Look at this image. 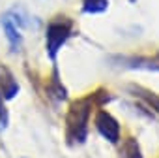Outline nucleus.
Wrapping results in <instances>:
<instances>
[{
	"mask_svg": "<svg viewBox=\"0 0 159 158\" xmlns=\"http://www.w3.org/2000/svg\"><path fill=\"white\" fill-rule=\"evenodd\" d=\"M90 102L92 98H83L71 106L67 115V136L73 141L83 143L88 132V119H90Z\"/></svg>",
	"mask_w": 159,
	"mask_h": 158,
	"instance_id": "nucleus-1",
	"label": "nucleus"
},
{
	"mask_svg": "<svg viewBox=\"0 0 159 158\" xmlns=\"http://www.w3.org/2000/svg\"><path fill=\"white\" fill-rule=\"evenodd\" d=\"M69 36H71V21H67L66 17L49 23L45 34V47H47V55L52 60L56 58V53L62 49V45L67 42Z\"/></svg>",
	"mask_w": 159,
	"mask_h": 158,
	"instance_id": "nucleus-2",
	"label": "nucleus"
},
{
	"mask_svg": "<svg viewBox=\"0 0 159 158\" xmlns=\"http://www.w3.org/2000/svg\"><path fill=\"white\" fill-rule=\"evenodd\" d=\"M96 128L105 139H109L111 143H118V139H120V124L111 113L99 109L96 113Z\"/></svg>",
	"mask_w": 159,
	"mask_h": 158,
	"instance_id": "nucleus-3",
	"label": "nucleus"
},
{
	"mask_svg": "<svg viewBox=\"0 0 159 158\" xmlns=\"http://www.w3.org/2000/svg\"><path fill=\"white\" fill-rule=\"evenodd\" d=\"M19 92V83L15 81L13 73L8 68H0V98L2 100H11Z\"/></svg>",
	"mask_w": 159,
	"mask_h": 158,
	"instance_id": "nucleus-4",
	"label": "nucleus"
},
{
	"mask_svg": "<svg viewBox=\"0 0 159 158\" xmlns=\"http://www.w3.org/2000/svg\"><path fill=\"white\" fill-rule=\"evenodd\" d=\"M2 28L6 32V38H8L10 45H11V51H19L21 49V43H23V36L19 34V28L13 25V21L8 15L2 17Z\"/></svg>",
	"mask_w": 159,
	"mask_h": 158,
	"instance_id": "nucleus-5",
	"label": "nucleus"
},
{
	"mask_svg": "<svg viewBox=\"0 0 159 158\" xmlns=\"http://www.w3.org/2000/svg\"><path fill=\"white\" fill-rule=\"evenodd\" d=\"M109 8V0H83V12L84 13H103Z\"/></svg>",
	"mask_w": 159,
	"mask_h": 158,
	"instance_id": "nucleus-6",
	"label": "nucleus"
},
{
	"mask_svg": "<svg viewBox=\"0 0 159 158\" xmlns=\"http://www.w3.org/2000/svg\"><path fill=\"white\" fill-rule=\"evenodd\" d=\"M129 68H140V70H152L159 72V58H133Z\"/></svg>",
	"mask_w": 159,
	"mask_h": 158,
	"instance_id": "nucleus-7",
	"label": "nucleus"
},
{
	"mask_svg": "<svg viewBox=\"0 0 159 158\" xmlns=\"http://www.w3.org/2000/svg\"><path fill=\"white\" fill-rule=\"evenodd\" d=\"M122 156H124V158H142L140 149H139V143H137L133 137H129V139L124 143V147H122Z\"/></svg>",
	"mask_w": 159,
	"mask_h": 158,
	"instance_id": "nucleus-8",
	"label": "nucleus"
},
{
	"mask_svg": "<svg viewBox=\"0 0 159 158\" xmlns=\"http://www.w3.org/2000/svg\"><path fill=\"white\" fill-rule=\"evenodd\" d=\"M135 92H140L139 96L148 104V106H152L157 113H159V96L157 94H153V92H150V91H146V89H140V87H131Z\"/></svg>",
	"mask_w": 159,
	"mask_h": 158,
	"instance_id": "nucleus-9",
	"label": "nucleus"
},
{
	"mask_svg": "<svg viewBox=\"0 0 159 158\" xmlns=\"http://www.w3.org/2000/svg\"><path fill=\"white\" fill-rule=\"evenodd\" d=\"M6 126H8V111H6V107H4L2 98H0V130L6 128Z\"/></svg>",
	"mask_w": 159,
	"mask_h": 158,
	"instance_id": "nucleus-10",
	"label": "nucleus"
},
{
	"mask_svg": "<svg viewBox=\"0 0 159 158\" xmlns=\"http://www.w3.org/2000/svg\"><path fill=\"white\" fill-rule=\"evenodd\" d=\"M131 2H135V0H131Z\"/></svg>",
	"mask_w": 159,
	"mask_h": 158,
	"instance_id": "nucleus-11",
	"label": "nucleus"
}]
</instances>
